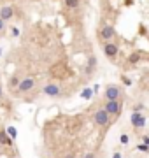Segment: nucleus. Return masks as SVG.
I'll return each instance as SVG.
<instances>
[{"label":"nucleus","mask_w":149,"mask_h":158,"mask_svg":"<svg viewBox=\"0 0 149 158\" xmlns=\"http://www.w3.org/2000/svg\"><path fill=\"white\" fill-rule=\"evenodd\" d=\"M93 121H95L97 127L105 128V127H109V123H111V114L107 113L105 109H98V111L93 114Z\"/></svg>","instance_id":"obj_1"},{"label":"nucleus","mask_w":149,"mask_h":158,"mask_svg":"<svg viewBox=\"0 0 149 158\" xmlns=\"http://www.w3.org/2000/svg\"><path fill=\"white\" fill-rule=\"evenodd\" d=\"M137 149L142 151V153H149V146L147 144H144V142H140V144H137Z\"/></svg>","instance_id":"obj_14"},{"label":"nucleus","mask_w":149,"mask_h":158,"mask_svg":"<svg viewBox=\"0 0 149 158\" xmlns=\"http://www.w3.org/2000/svg\"><path fill=\"white\" fill-rule=\"evenodd\" d=\"M0 55H2V51H0Z\"/></svg>","instance_id":"obj_27"},{"label":"nucleus","mask_w":149,"mask_h":158,"mask_svg":"<svg viewBox=\"0 0 149 158\" xmlns=\"http://www.w3.org/2000/svg\"><path fill=\"white\" fill-rule=\"evenodd\" d=\"M0 97H2V86H0Z\"/></svg>","instance_id":"obj_26"},{"label":"nucleus","mask_w":149,"mask_h":158,"mask_svg":"<svg viewBox=\"0 0 149 158\" xmlns=\"http://www.w3.org/2000/svg\"><path fill=\"white\" fill-rule=\"evenodd\" d=\"M2 30H4V20L0 18V32H2Z\"/></svg>","instance_id":"obj_23"},{"label":"nucleus","mask_w":149,"mask_h":158,"mask_svg":"<svg viewBox=\"0 0 149 158\" xmlns=\"http://www.w3.org/2000/svg\"><path fill=\"white\" fill-rule=\"evenodd\" d=\"M123 83H125L126 86H132V81H130L128 77H125V76H123Z\"/></svg>","instance_id":"obj_19"},{"label":"nucleus","mask_w":149,"mask_h":158,"mask_svg":"<svg viewBox=\"0 0 149 158\" xmlns=\"http://www.w3.org/2000/svg\"><path fill=\"white\" fill-rule=\"evenodd\" d=\"M20 83H21V79H18L16 76L14 77H11V81H9V84H11V86H16V88L20 86Z\"/></svg>","instance_id":"obj_15"},{"label":"nucleus","mask_w":149,"mask_h":158,"mask_svg":"<svg viewBox=\"0 0 149 158\" xmlns=\"http://www.w3.org/2000/svg\"><path fill=\"white\" fill-rule=\"evenodd\" d=\"M62 93V90L58 84H48V86H44V95H48V97H58V95Z\"/></svg>","instance_id":"obj_8"},{"label":"nucleus","mask_w":149,"mask_h":158,"mask_svg":"<svg viewBox=\"0 0 149 158\" xmlns=\"http://www.w3.org/2000/svg\"><path fill=\"white\" fill-rule=\"evenodd\" d=\"M130 123H132V127L133 128H144L146 127V116L142 114V113H132L130 116Z\"/></svg>","instance_id":"obj_4"},{"label":"nucleus","mask_w":149,"mask_h":158,"mask_svg":"<svg viewBox=\"0 0 149 158\" xmlns=\"http://www.w3.org/2000/svg\"><path fill=\"white\" fill-rule=\"evenodd\" d=\"M109 113L111 116H119L121 111H123V104H121V100H107L105 102V107H104Z\"/></svg>","instance_id":"obj_2"},{"label":"nucleus","mask_w":149,"mask_h":158,"mask_svg":"<svg viewBox=\"0 0 149 158\" xmlns=\"http://www.w3.org/2000/svg\"><path fill=\"white\" fill-rule=\"evenodd\" d=\"M7 134H9V137H11L12 141H16V137H18V130H16L14 127H7Z\"/></svg>","instance_id":"obj_12"},{"label":"nucleus","mask_w":149,"mask_h":158,"mask_svg":"<svg viewBox=\"0 0 149 158\" xmlns=\"http://www.w3.org/2000/svg\"><path fill=\"white\" fill-rule=\"evenodd\" d=\"M142 111H144V104H137L132 107V113H142Z\"/></svg>","instance_id":"obj_16"},{"label":"nucleus","mask_w":149,"mask_h":158,"mask_svg":"<svg viewBox=\"0 0 149 158\" xmlns=\"http://www.w3.org/2000/svg\"><path fill=\"white\" fill-rule=\"evenodd\" d=\"M142 142H144V144H147V146H149V135H144V137H142Z\"/></svg>","instance_id":"obj_21"},{"label":"nucleus","mask_w":149,"mask_h":158,"mask_svg":"<svg viewBox=\"0 0 149 158\" xmlns=\"http://www.w3.org/2000/svg\"><path fill=\"white\" fill-rule=\"evenodd\" d=\"M65 158H76V156H74V155H69V156H65Z\"/></svg>","instance_id":"obj_25"},{"label":"nucleus","mask_w":149,"mask_h":158,"mask_svg":"<svg viewBox=\"0 0 149 158\" xmlns=\"http://www.w3.org/2000/svg\"><path fill=\"white\" fill-rule=\"evenodd\" d=\"M128 62H130V63H137V62H139V55H132V56L128 58Z\"/></svg>","instance_id":"obj_18"},{"label":"nucleus","mask_w":149,"mask_h":158,"mask_svg":"<svg viewBox=\"0 0 149 158\" xmlns=\"http://www.w3.org/2000/svg\"><path fill=\"white\" fill-rule=\"evenodd\" d=\"M119 141H121V144H125V146H126V144H128V141H130V139H128V135H126V134H123V135L119 137Z\"/></svg>","instance_id":"obj_17"},{"label":"nucleus","mask_w":149,"mask_h":158,"mask_svg":"<svg viewBox=\"0 0 149 158\" xmlns=\"http://www.w3.org/2000/svg\"><path fill=\"white\" fill-rule=\"evenodd\" d=\"M104 99L107 100H119L121 99V88L116 86V84H111V86L105 88V92H104Z\"/></svg>","instance_id":"obj_3"},{"label":"nucleus","mask_w":149,"mask_h":158,"mask_svg":"<svg viewBox=\"0 0 149 158\" xmlns=\"http://www.w3.org/2000/svg\"><path fill=\"white\" fill-rule=\"evenodd\" d=\"M118 46L116 44H112V42H105V46H104V55L105 56H109V58H114L116 55H118Z\"/></svg>","instance_id":"obj_6"},{"label":"nucleus","mask_w":149,"mask_h":158,"mask_svg":"<svg viewBox=\"0 0 149 158\" xmlns=\"http://www.w3.org/2000/svg\"><path fill=\"white\" fill-rule=\"evenodd\" d=\"M112 158H123V156H121V153H114Z\"/></svg>","instance_id":"obj_24"},{"label":"nucleus","mask_w":149,"mask_h":158,"mask_svg":"<svg viewBox=\"0 0 149 158\" xmlns=\"http://www.w3.org/2000/svg\"><path fill=\"white\" fill-rule=\"evenodd\" d=\"M14 16V9H12V5H4V7L0 9V18L5 21V20H11Z\"/></svg>","instance_id":"obj_9"},{"label":"nucleus","mask_w":149,"mask_h":158,"mask_svg":"<svg viewBox=\"0 0 149 158\" xmlns=\"http://www.w3.org/2000/svg\"><path fill=\"white\" fill-rule=\"evenodd\" d=\"M100 37H102L105 42H109V41L114 37V28H112V27H109V25H107V27H104V28L100 30Z\"/></svg>","instance_id":"obj_10"},{"label":"nucleus","mask_w":149,"mask_h":158,"mask_svg":"<svg viewBox=\"0 0 149 158\" xmlns=\"http://www.w3.org/2000/svg\"><path fill=\"white\" fill-rule=\"evenodd\" d=\"M34 86H35V79L34 77H25V79H21L18 90H20L21 93H27V92H30V90H34Z\"/></svg>","instance_id":"obj_5"},{"label":"nucleus","mask_w":149,"mask_h":158,"mask_svg":"<svg viewBox=\"0 0 149 158\" xmlns=\"http://www.w3.org/2000/svg\"><path fill=\"white\" fill-rule=\"evenodd\" d=\"M93 93H95V92H93L91 88H84V90H83V93H81V99H84V100H90V99L93 97Z\"/></svg>","instance_id":"obj_11"},{"label":"nucleus","mask_w":149,"mask_h":158,"mask_svg":"<svg viewBox=\"0 0 149 158\" xmlns=\"http://www.w3.org/2000/svg\"><path fill=\"white\" fill-rule=\"evenodd\" d=\"M79 2H81V0H65V5H67V7H70V9H74V7H77V5H79Z\"/></svg>","instance_id":"obj_13"},{"label":"nucleus","mask_w":149,"mask_h":158,"mask_svg":"<svg viewBox=\"0 0 149 158\" xmlns=\"http://www.w3.org/2000/svg\"><path fill=\"white\" fill-rule=\"evenodd\" d=\"M0 144H4V146H12L14 144V141L7 134V128H4V127H0Z\"/></svg>","instance_id":"obj_7"},{"label":"nucleus","mask_w":149,"mask_h":158,"mask_svg":"<svg viewBox=\"0 0 149 158\" xmlns=\"http://www.w3.org/2000/svg\"><path fill=\"white\" fill-rule=\"evenodd\" d=\"M12 35H14V37H20V30L16 28V27H12Z\"/></svg>","instance_id":"obj_20"},{"label":"nucleus","mask_w":149,"mask_h":158,"mask_svg":"<svg viewBox=\"0 0 149 158\" xmlns=\"http://www.w3.org/2000/svg\"><path fill=\"white\" fill-rule=\"evenodd\" d=\"M84 158H97V156H95V153H88Z\"/></svg>","instance_id":"obj_22"}]
</instances>
